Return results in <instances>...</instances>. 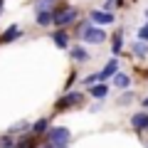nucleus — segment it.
Returning a JSON list of instances; mask_svg holds the SVG:
<instances>
[{"label": "nucleus", "instance_id": "obj_1", "mask_svg": "<svg viewBox=\"0 0 148 148\" xmlns=\"http://www.w3.org/2000/svg\"><path fill=\"white\" fill-rule=\"evenodd\" d=\"M47 138L54 148H67L69 146V128L64 126H57V128H49L47 131Z\"/></svg>", "mask_w": 148, "mask_h": 148}, {"label": "nucleus", "instance_id": "obj_2", "mask_svg": "<svg viewBox=\"0 0 148 148\" xmlns=\"http://www.w3.org/2000/svg\"><path fill=\"white\" fill-rule=\"evenodd\" d=\"M77 17V8H62V10L54 12V25H69V22Z\"/></svg>", "mask_w": 148, "mask_h": 148}, {"label": "nucleus", "instance_id": "obj_3", "mask_svg": "<svg viewBox=\"0 0 148 148\" xmlns=\"http://www.w3.org/2000/svg\"><path fill=\"white\" fill-rule=\"evenodd\" d=\"M82 35H84V40H86V42H96V45L106 40L104 30H99V27H84V32H82Z\"/></svg>", "mask_w": 148, "mask_h": 148}, {"label": "nucleus", "instance_id": "obj_4", "mask_svg": "<svg viewBox=\"0 0 148 148\" xmlns=\"http://www.w3.org/2000/svg\"><path fill=\"white\" fill-rule=\"evenodd\" d=\"M74 104H82V94H79V91H69L64 99H59L57 101V109H69V106H74Z\"/></svg>", "mask_w": 148, "mask_h": 148}, {"label": "nucleus", "instance_id": "obj_5", "mask_svg": "<svg viewBox=\"0 0 148 148\" xmlns=\"http://www.w3.org/2000/svg\"><path fill=\"white\" fill-rule=\"evenodd\" d=\"M116 69H119V62H116V57H114V59H111V62H109V64H106V67L99 72V82L104 84V82L109 79L111 74H116Z\"/></svg>", "mask_w": 148, "mask_h": 148}, {"label": "nucleus", "instance_id": "obj_6", "mask_svg": "<svg viewBox=\"0 0 148 148\" xmlns=\"http://www.w3.org/2000/svg\"><path fill=\"white\" fill-rule=\"evenodd\" d=\"M131 126L136 128V131H146V128H148V114H146V111L136 114V116L131 119Z\"/></svg>", "mask_w": 148, "mask_h": 148}, {"label": "nucleus", "instance_id": "obj_7", "mask_svg": "<svg viewBox=\"0 0 148 148\" xmlns=\"http://www.w3.org/2000/svg\"><path fill=\"white\" fill-rule=\"evenodd\" d=\"M91 20H94L96 25H109V22H114V15H111V12L94 10V12H91Z\"/></svg>", "mask_w": 148, "mask_h": 148}, {"label": "nucleus", "instance_id": "obj_8", "mask_svg": "<svg viewBox=\"0 0 148 148\" xmlns=\"http://www.w3.org/2000/svg\"><path fill=\"white\" fill-rule=\"evenodd\" d=\"M20 35H22V30H20V27H17V25H10L5 32H3L0 42H12V40H15V37H20Z\"/></svg>", "mask_w": 148, "mask_h": 148}, {"label": "nucleus", "instance_id": "obj_9", "mask_svg": "<svg viewBox=\"0 0 148 148\" xmlns=\"http://www.w3.org/2000/svg\"><path fill=\"white\" fill-rule=\"evenodd\" d=\"M52 22H54V12H49V10L37 12V25H52Z\"/></svg>", "mask_w": 148, "mask_h": 148}, {"label": "nucleus", "instance_id": "obj_10", "mask_svg": "<svg viewBox=\"0 0 148 148\" xmlns=\"http://www.w3.org/2000/svg\"><path fill=\"white\" fill-rule=\"evenodd\" d=\"M106 94H109V89H106L104 84H94L91 86V96H96V99H104Z\"/></svg>", "mask_w": 148, "mask_h": 148}, {"label": "nucleus", "instance_id": "obj_11", "mask_svg": "<svg viewBox=\"0 0 148 148\" xmlns=\"http://www.w3.org/2000/svg\"><path fill=\"white\" fill-rule=\"evenodd\" d=\"M72 57L77 59V62H86V59H89V54H86V49H82V47H74V49H72Z\"/></svg>", "mask_w": 148, "mask_h": 148}, {"label": "nucleus", "instance_id": "obj_12", "mask_svg": "<svg viewBox=\"0 0 148 148\" xmlns=\"http://www.w3.org/2000/svg\"><path fill=\"white\" fill-rule=\"evenodd\" d=\"M52 40H54V45H57V47H67V45H69V40H67V32H57V35H54Z\"/></svg>", "mask_w": 148, "mask_h": 148}, {"label": "nucleus", "instance_id": "obj_13", "mask_svg": "<svg viewBox=\"0 0 148 148\" xmlns=\"http://www.w3.org/2000/svg\"><path fill=\"white\" fill-rule=\"evenodd\" d=\"M114 82H116V86H119V89H126V86L131 84V79H128L126 74H116V77H114Z\"/></svg>", "mask_w": 148, "mask_h": 148}, {"label": "nucleus", "instance_id": "obj_14", "mask_svg": "<svg viewBox=\"0 0 148 148\" xmlns=\"http://www.w3.org/2000/svg\"><path fill=\"white\" fill-rule=\"evenodd\" d=\"M15 148H35V136H27V138H22V141L17 143Z\"/></svg>", "mask_w": 148, "mask_h": 148}, {"label": "nucleus", "instance_id": "obj_15", "mask_svg": "<svg viewBox=\"0 0 148 148\" xmlns=\"http://www.w3.org/2000/svg\"><path fill=\"white\" fill-rule=\"evenodd\" d=\"M121 47H123V40H121V35H116V37H114V42H111V49H114V54L121 52Z\"/></svg>", "mask_w": 148, "mask_h": 148}, {"label": "nucleus", "instance_id": "obj_16", "mask_svg": "<svg viewBox=\"0 0 148 148\" xmlns=\"http://www.w3.org/2000/svg\"><path fill=\"white\" fill-rule=\"evenodd\" d=\"M32 131H35V133H45V131H47V121L40 119L37 123H32Z\"/></svg>", "mask_w": 148, "mask_h": 148}, {"label": "nucleus", "instance_id": "obj_17", "mask_svg": "<svg viewBox=\"0 0 148 148\" xmlns=\"http://www.w3.org/2000/svg\"><path fill=\"white\" fill-rule=\"evenodd\" d=\"M148 52V47H146V42H136L133 45V54H138V57H143V54Z\"/></svg>", "mask_w": 148, "mask_h": 148}, {"label": "nucleus", "instance_id": "obj_18", "mask_svg": "<svg viewBox=\"0 0 148 148\" xmlns=\"http://www.w3.org/2000/svg\"><path fill=\"white\" fill-rule=\"evenodd\" d=\"M54 0H37V12H42V10H47L49 5H52Z\"/></svg>", "mask_w": 148, "mask_h": 148}, {"label": "nucleus", "instance_id": "obj_19", "mask_svg": "<svg viewBox=\"0 0 148 148\" xmlns=\"http://www.w3.org/2000/svg\"><path fill=\"white\" fill-rule=\"evenodd\" d=\"M138 37H141V42H148V22L138 30Z\"/></svg>", "mask_w": 148, "mask_h": 148}, {"label": "nucleus", "instance_id": "obj_20", "mask_svg": "<svg viewBox=\"0 0 148 148\" xmlns=\"http://www.w3.org/2000/svg\"><path fill=\"white\" fill-rule=\"evenodd\" d=\"M143 106H146V109H148V99H143Z\"/></svg>", "mask_w": 148, "mask_h": 148}, {"label": "nucleus", "instance_id": "obj_21", "mask_svg": "<svg viewBox=\"0 0 148 148\" xmlns=\"http://www.w3.org/2000/svg\"><path fill=\"white\" fill-rule=\"evenodd\" d=\"M45 148H54V146H52V143H49V146H45Z\"/></svg>", "mask_w": 148, "mask_h": 148}, {"label": "nucleus", "instance_id": "obj_22", "mask_svg": "<svg viewBox=\"0 0 148 148\" xmlns=\"http://www.w3.org/2000/svg\"><path fill=\"white\" fill-rule=\"evenodd\" d=\"M0 10H3V0H0Z\"/></svg>", "mask_w": 148, "mask_h": 148}]
</instances>
